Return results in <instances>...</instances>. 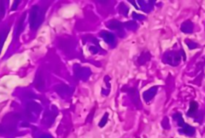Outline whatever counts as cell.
Here are the masks:
<instances>
[{
	"label": "cell",
	"mask_w": 205,
	"mask_h": 138,
	"mask_svg": "<svg viewBox=\"0 0 205 138\" xmlns=\"http://www.w3.org/2000/svg\"><path fill=\"white\" fill-rule=\"evenodd\" d=\"M24 18H25V13H23V15L21 16L20 20H19L18 24H17V29H16V36H18L19 34L21 33V31H22L23 29V23H24Z\"/></svg>",
	"instance_id": "9"
},
{
	"label": "cell",
	"mask_w": 205,
	"mask_h": 138,
	"mask_svg": "<svg viewBox=\"0 0 205 138\" xmlns=\"http://www.w3.org/2000/svg\"><path fill=\"white\" fill-rule=\"evenodd\" d=\"M107 26L111 29H120L121 23H119L118 21H111V22H109L108 24H107Z\"/></svg>",
	"instance_id": "11"
},
{
	"label": "cell",
	"mask_w": 205,
	"mask_h": 138,
	"mask_svg": "<svg viewBox=\"0 0 205 138\" xmlns=\"http://www.w3.org/2000/svg\"><path fill=\"white\" fill-rule=\"evenodd\" d=\"M173 119L177 121V123H178V125H179V126L183 127L185 125V122H184V120H183L182 115L180 114V113H174V114H173Z\"/></svg>",
	"instance_id": "10"
},
{
	"label": "cell",
	"mask_w": 205,
	"mask_h": 138,
	"mask_svg": "<svg viewBox=\"0 0 205 138\" xmlns=\"http://www.w3.org/2000/svg\"><path fill=\"white\" fill-rule=\"evenodd\" d=\"M18 4H19V1H15V2H14V4H13V6H12L11 10H14V9H16V7L18 6Z\"/></svg>",
	"instance_id": "17"
},
{
	"label": "cell",
	"mask_w": 205,
	"mask_h": 138,
	"mask_svg": "<svg viewBox=\"0 0 205 138\" xmlns=\"http://www.w3.org/2000/svg\"><path fill=\"white\" fill-rule=\"evenodd\" d=\"M189 106L190 107H189V111L187 112V115L194 116V114L197 112V110H198V104H197V102H195V101H191Z\"/></svg>",
	"instance_id": "7"
},
{
	"label": "cell",
	"mask_w": 205,
	"mask_h": 138,
	"mask_svg": "<svg viewBox=\"0 0 205 138\" xmlns=\"http://www.w3.org/2000/svg\"><path fill=\"white\" fill-rule=\"evenodd\" d=\"M89 50L91 51V53H97L98 52V48H96V47H94V46H90L89 47Z\"/></svg>",
	"instance_id": "15"
},
{
	"label": "cell",
	"mask_w": 205,
	"mask_h": 138,
	"mask_svg": "<svg viewBox=\"0 0 205 138\" xmlns=\"http://www.w3.org/2000/svg\"><path fill=\"white\" fill-rule=\"evenodd\" d=\"M162 127L164 128V129H169V128H170L169 120H168L167 117H165L164 119L162 120Z\"/></svg>",
	"instance_id": "12"
},
{
	"label": "cell",
	"mask_w": 205,
	"mask_h": 138,
	"mask_svg": "<svg viewBox=\"0 0 205 138\" xmlns=\"http://www.w3.org/2000/svg\"><path fill=\"white\" fill-rule=\"evenodd\" d=\"M151 58V54L148 51H144L143 53H141V55L138 57V59H137V62H138V64L139 65H143V64H145L146 62L148 61Z\"/></svg>",
	"instance_id": "5"
},
{
	"label": "cell",
	"mask_w": 205,
	"mask_h": 138,
	"mask_svg": "<svg viewBox=\"0 0 205 138\" xmlns=\"http://www.w3.org/2000/svg\"><path fill=\"white\" fill-rule=\"evenodd\" d=\"M107 120H108V113H105V114H104V117L102 118V119H101V121H100V124H99V126H100V127H103L104 125L106 124Z\"/></svg>",
	"instance_id": "13"
},
{
	"label": "cell",
	"mask_w": 205,
	"mask_h": 138,
	"mask_svg": "<svg viewBox=\"0 0 205 138\" xmlns=\"http://www.w3.org/2000/svg\"><path fill=\"white\" fill-rule=\"evenodd\" d=\"M179 132L180 133H183V134L188 135V136H191V135H193L194 133H195V128L192 127V126H190V125L185 124L184 126H183V128L179 129Z\"/></svg>",
	"instance_id": "6"
},
{
	"label": "cell",
	"mask_w": 205,
	"mask_h": 138,
	"mask_svg": "<svg viewBox=\"0 0 205 138\" xmlns=\"http://www.w3.org/2000/svg\"><path fill=\"white\" fill-rule=\"evenodd\" d=\"M40 24V8L35 5L31 8L30 11V27L36 29Z\"/></svg>",
	"instance_id": "2"
},
{
	"label": "cell",
	"mask_w": 205,
	"mask_h": 138,
	"mask_svg": "<svg viewBox=\"0 0 205 138\" xmlns=\"http://www.w3.org/2000/svg\"><path fill=\"white\" fill-rule=\"evenodd\" d=\"M156 90H157V87L155 86V87H152V88L148 89V90L143 94V97H144V100L146 102H149L151 99L154 97L156 94Z\"/></svg>",
	"instance_id": "3"
},
{
	"label": "cell",
	"mask_w": 205,
	"mask_h": 138,
	"mask_svg": "<svg viewBox=\"0 0 205 138\" xmlns=\"http://www.w3.org/2000/svg\"><path fill=\"white\" fill-rule=\"evenodd\" d=\"M181 31L184 33H191L193 31V23L187 20L181 24Z\"/></svg>",
	"instance_id": "4"
},
{
	"label": "cell",
	"mask_w": 205,
	"mask_h": 138,
	"mask_svg": "<svg viewBox=\"0 0 205 138\" xmlns=\"http://www.w3.org/2000/svg\"><path fill=\"white\" fill-rule=\"evenodd\" d=\"M133 17H134V18H138L139 20H142V19H144V16L138 15L137 13H133Z\"/></svg>",
	"instance_id": "16"
},
{
	"label": "cell",
	"mask_w": 205,
	"mask_h": 138,
	"mask_svg": "<svg viewBox=\"0 0 205 138\" xmlns=\"http://www.w3.org/2000/svg\"><path fill=\"white\" fill-rule=\"evenodd\" d=\"M185 42H186V44L188 45V47L190 48V49H195V48L198 47V45L195 44L194 42H192V41H190L188 39H186V41H185Z\"/></svg>",
	"instance_id": "14"
},
{
	"label": "cell",
	"mask_w": 205,
	"mask_h": 138,
	"mask_svg": "<svg viewBox=\"0 0 205 138\" xmlns=\"http://www.w3.org/2000/svg\"><path fill=\"white\" fill-rule=\"evenodd\" d=\"M101 34H102V37L104 38V40H105L106 42H108V43L114 42V35L112 34V33L106 32V31H103Z\"/></svg>",
	"instance_id": "8"
},
{
	"label": "cell",
	"mask_w": 205,
	"mask_h": 138,
	"mask_svg": "<svg viewBox=\"0 0 205 138\" xmlns=\"http://www.w3.org/2000/svg\"><path fill=\"white\" fill-rule=\"evenodd\" d=\"M181 61V56L177 51H168L163 56V62L166 64H170L172 66L178 65Z\"/></svg>",
	"instance_id": "1"
}]
</instances>
